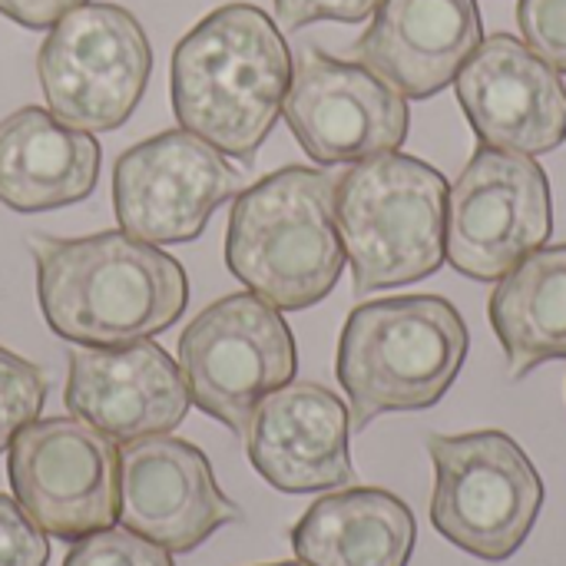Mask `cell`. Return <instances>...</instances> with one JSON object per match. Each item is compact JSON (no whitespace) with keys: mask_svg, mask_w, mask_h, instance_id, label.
Listing matches in <instances>:
<instances>
[{"mask_svg":"<svg viewBox=\"0 0 566 566\" xmlns=\"http://www.w3.org/2000/svg\"><path fill=\"white\" fill-rule=\"evenodd\" d=\"M99 159L93 133L23 106L0 119V202L23 216L83 202L96 189Z\"/></svg>","mask_w":566,"mask_h":566,"instance_id":"obj_18","label":"cell"},{"mask_svg":"<svg viewBox=\"0 0 566 566\" xmlns=\"http://www.w3.org/2000/svg\"><path fill=\"white\" fill-rule=\"evenodd\" d=\"M66 368V411L116 444L169 434L192 408L179 361L149 338L123 348L76 345Z\"/></svg>","mask_w":566,"mask_h":566,"instance_id":"obj_15","label":"cell"},{"mask_svg":"<svg viewBox=\"0 0 566 566\" xmlns=\"http://www.w3.org/2000/svg\"><path fill=\"white\" fill-rule=\"evenodd\" d=\"M434 464L431 524L458 551L484 560H511L531 537L544 481L527 451L507 431L431 434Z\"/></svg>","mask_w":566,"mask_h":566,"instance_id":"obj_6","label":"cell"},{"mask_svg":"<svg viewBox=\"0 0 566 566\" xmlns=\"http://www.w3.org/2000/svg\"><path fill=\"white\" fill-rule=\"evenodd\" d=\"M46 395H50L46 371L0 345V454L13 444V438L27 424L40 418Z\"/></svg>","mask_w":566,"mask_h":566,"instance_id":"obj_21","label":"cell"},{"mask_svg":"<svg viewBox=\"0 0 566 566\" xmlns=\"http://www.w3.org/2000/svg\"><path fill=\"white\" fill-rule=\"evenodd\" d=\"M13 501L53 541L76 544L119 521V448L80 418L27 424L7 448Z\"/></svg>","mask_w":566,"mask_h":566,"instance_id":"obj_10","label":"cell"},{"mask_svg":"<svg viewBox=\"0 0 566 566\" xmlns=\"http://www.w3.org/2000/svg\"><path fill=\"white\" fill-rule=\"evenodd\" d=\"M488 318L514 381L566 358V242L521 259L488 302Z\"/></svg>","mask_w":566,"mask_h":566,"instance_id":"obj_20","label":"cell"},{"mask_svg":"<svg viewBox=\"0 0 566 566\" xmlns=\"http://www.w3.org/2000/svg\"><path fill=\"white\" fill-rule=\"evenodd\" d=\"M282 116L318 166L361 163L398 153L408 139V99L365 63L338 60L318 46L302 50Z\"/></svg>","mask_w":566,"mask_h":566,"instance_id":"obj_12","label":"cell"},{"mask_svg":"<svg viewBox=\"0 0 566 566\" xmlns=\"http://www.w3.org/2000/svg\"><path fill=\"white\" fill-rule=\"evenodd\" d=\"M415 544L411 507L381 488L328 494L292 527V551L305 566H408Z\"/></svg>","mask_w":566,"mask_h":566,"instance_id":"obj_19","label":"cell"},{"mask_svg":"<svg viewBox=\"0 0 566 566\" xmlns=\"http://www.w3.org/2000/svg\"><path fill=\"white\" fill-rule=\"evenodd\" d=\"M226 265L279 312L328 298L345 269L335 179L325 169L285 166L245 186L232 202Z\"/></svg>","mask_w":566,"mask_h":566,"instance_id":"obj_3","label":"cell"},{"mask_svg":"<svg viewBox=\"0 0 566 566\" xmlns=\"http://www.w3.org/2000/svg\"><path fill=\"white\" fill-rule=\"evenodd\" d=\"M481 40L478 0H381L352 56L405 99H428L454 83Z\"/></svg>","mask_w":566,"mask_h":566,"instance_id":"obj_17","label":"cell"},{"mask_svg":"<svg viewBox=\"0 0 566 566\" xmlns=\"http://www.w3.org/2000/svg\"><path fill=\"white\" fill-rule=\"evenodd\" d=\"M448 179L418 156L381 153L335 179V222L355 295L434 275L444 259Z\"/></svg>","mask_w":566,"mask_h":566,"instance_id":"obj_5","label":"cell"},{"mask_svg":"<svg viewBox=\"0 0 566 566\" xmlns=\"http://www.w3.org/2000/svg\"><path fill=\"white\" fill-rule=\"evenodd\" d=\"M381 0H275V17L285 30H302L318 20L361 23L378 10Z\"/></svg>","mask_w":566,"mask_h":566,"instance_id":"obj_25","label":"cell"},{"mask_svg":"<svg viewBox=\"0 0 566 566\" xmlns=\"http://www.w3.org/2000/svg\"><path fill=\"white\" fill-rule=\"evenodd\" d=\"M242 189L245 176L186 129L136 143L113 166L116 222L149 245L196 242L209 216Z\"/></svg>","mask_w":566,"mask_h":566,"instance_id":"obj_11","label":"cell"},{"mask_svg":"<svg viewBox=\"0 0 566 566\" xmlns=\"http://www.w3.org/2000/svg\"><path fill=\"white\" fill-rule=\"evenodd\" d=\"M292 73V50L262 7H216L172 50L179 129L252 166L282 116Z\"/></svg>","mask_w":566,"mask_h":566,"instance_id":"obj_2","label":"cell"},{"mask_svg":"<svg viewBox=\"0 0 566 566\" xmlns=\"http://www.w3.org/2000/svg\"><path fill=\"white\" fill-rule=\"evenodd\" d=\"M63 566H176L172 554L159 544L126 531V527H106L73 544V551L63 557Z\"/></svg>","mask_w":566,"mask_h":566,"instance_id":"obj_22","label":"cell"},{"mask_svg":"<svg viewBox=\"0 0 566 566\" xmlns=\"http://www.w3.org/2000/svg\"><path fill=\"white\" fill-rule=\"evenodd\" d=\"M471 348L464 315L441 295H398L358 305L338 338L335 375L348 395L352 431L391 411L434 408L458 381Z\"/></svg>","mask_w":566,"mask_h":566,"instance_id":"obj_4","label":"cell"},{"mask_svg":"<svg viewBox=\"0 0 566 566\" xmlns=\"http://www.w3.org/2000/svg\"><path fill=\"white\" fill-rule=\"evenodd\" d=\"M554 232L551 179L534 156L478 146L448 192V262L474 279L497 282Z\"/></svg>","mask_w":566,"mask_h":566,"instance_id":"obj_9","label":"cell"},{"mask_svg":"<svg viewBox=\"0 0 566 566\" xmlns=\"http://www.w3.org/2000/svg\"><path fill=\"white\" fill-rule=\"evenodd\" d=\"M179 368L192 405L232 434H245L255 408L295 381L298 348L275 305L255 292H232L186 325Z\"/></svg>","mask_w":566,"mask_h":566,"instance_id":"obj_7","label":"cell"},{"mask_svg":"<svg viewBox=\"0 0 566 566\" xmlns=\"http://www.w3.org/2000/svg\"><path fill=\"white\" fill-rule=\"evenodd\" d=\"M517 27L544 63L566 73V0H517Z\"/></svg>","mask_w":566,"mask_h":566,"instance_id":"obj_23","label":"cell"},{"mask_svg":"<svg viewBox=\"0 0 566 566\" xmlns=\"http://www.w3.org/2000/svg\"><path fill=\"white\" fill-rule=\"evenodd\" d=\"M50 541L23 514V507L0 494V566H46Z\"/></svg>","mask_w":566,"mask_h":566,"instance_id":"obj_24","label":"cell"},{"mask_svg":"<svg viewBox=\"0 0 566 566\" xmlns=\"http://www.w3.org/2000/svg\"><path fill=\"white\" fill-rule=\"evenodd\" d=\"M153 73L143 23L119 3H83L50 27L36 76L50 113L86 133L119 129L139 106Z\"/></svg>","mask_w":566,"mask_h":566,"instance_id":"obj_8","label":"cell"},{"mask_svg":"<svg viewBox=\"0 0 566 566\" xmlns=\"http://www.w3.org/2000/svg\"><path fill=\"white\" fill-rule=\"evenodd\" d=\"M83 3L90 0H0V13L27 30H50Z\"/></svg>","mask_w":566,"mask_h":566,"instance_id":"obj_26","label":"cell"},{"mask_svg":"<svg viewBox=\"0 0 566 566\" xmlns=\"http://www.w3.org/2000/svg\"><path fill=\"white\" fill-rule=\"evenodd\" d=\"M265 566H305V564H292V560H285V564H265Z\"/></svg>","mask_w":566,"mask_h":566,"instance_id":"obj_27","label":"cell"},{"mask_svg":"<svg viewBox=\"0 0 566 566\" xmlns=\"http://www.w3.org/2000/svg\"><path fill=\"white\" fill-rule=\"evenodd\" d=\"M245 454L259 478L282 494H318L355 484L348 451L352 411L315 381L272 391L245 428Z\"/></svg>","mask_w":566,"mask_h":566,"instance_id":"obj_16","label":"cell"},{"mask_svg":"<svg viewBox=\"0 0 566 566\" xmlns=\"http://www.w3.org/2000/svg\"><path fill=\"white\" fill-rule=\"evenodd\" d=\"M36 302L53 335L83 348H123L172 328L189 305L179 259L106 229L80 239L33 235Z\"/></svg>","mask_w":566,"mask_h":566,"instance_id":"obj_1","label":"cell"},{"mask_svg":"<svg viewBox=\"0 0 566 566\" xmlns=\"http://www.w3.org/2000/svg\"><path fill=\"white\" fill-rule=\"evenodd\" d=\"M242 521L212 474L209 458L172 434L119 451V524L169 554H192L226 524Z\"/></svg>","mask_w":566,"mask_h":566,"instance_id":"obj_13","label":"cell"},{"mask_svg":"<svg viewBox=\"0 0 566 566\" xmlns=\"http://www.w3.org/2000/svg\"><path fill=\"white\" fill-rule=\"evenodd\" d=\"M454 83L481 146L544 156L566 143L564 80L514 33L481 40Z\"/></svg>","mask_w":566,"mask_h":566,"instance_id":"obj_14","label":"cell"}]
</instances>
